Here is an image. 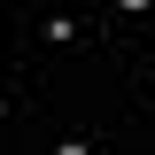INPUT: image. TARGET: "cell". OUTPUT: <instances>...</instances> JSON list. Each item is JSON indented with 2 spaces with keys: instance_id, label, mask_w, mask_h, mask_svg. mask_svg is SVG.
<instances>
[{
  "instance_id": "6da1fadb",
  "label": "cell",
  "mask_w": 155,
  "mask_h": 155,
  "mask_svg": "<svg viewBox=\"0 0 155 155\" xmlns=\"http://www.w3.org/2000/svg\"><path fill=\"white\" fill-rule=\"evenodd\" d=\"M124 8H147V0H124Z\"/></svg>"
}]
</instances>
